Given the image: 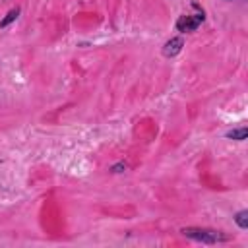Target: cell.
Instances as JSON below:
<instances>
[{"label":"cell","mask_w":248,"mask_h":248,"mask_svg":"<svg viewBox=\"0 0 248 248\" xmlns=\"http://www.w3.org/2000/svg\"><path fill=\"white\" fill-rule=\"evenodd\" d=\"M180 50H182V39L180 37H174V39L167 41L165 46H163V54L165 56H176Z\"/></svg>","instance_id":"3957f363"},{"label":"cell","mask_w":248,"mask_h":248,"mask_svg":"<svg viewBox=\"0 0 248 248\" xmlns=\"http://www.w3.org/2000/svg\"><path fill=\"white\" fill-rule=\"evenodd\" d=\"M202 21H203V12H200V14H196V16H180L178 21H176V29H178V31H184V33L196 31Z\"/></svg>","instance_id":"7a4b0ae2"},{"label":"cell","mask_w":248,"mask_h":248,"mask_svg":"<svg viewBox=\"0 0 248 248\" xmlns=\"http://www.w3.org/2000/svg\"><path fill=\"white\" fill-rule=\"evenodd\" d=\"M234 219H236V223H238L240 229H246L248 227V211H238Z\"/></svg>","instance_id":"8992f818"},{"label":"cell","mask_w":248,"mask_h":248,"mask_svg":"<svg viewBox=\"0 0 248 248\" xmlns=\"http://www.w3.org/2000/svg\"><path fill=\"white\" fill-rule=\"evenodd\" d=\"M227 138H231V140H244L246 138V126H240L236 130L227 132Z\"/></svg>","instance_id":"5b68a950"},{"label":"cell","mask_w":248,"mask_h":248,"mask_svg":"<svg viewBox=\"0 0 248 248\" xmlns=\"http://www.w3.org/2000/svg\"><path fill=\"white\" fill-rule=\"evenodd\" d=\"M17 16H19V8H14V10H10V12L6 14V17L0 21V29H4L8 23H12V21H14Z\"/></svg>","instance_id":"277c9868"},{"label":"cell","mask_w":248,"mask_h":248,"mask_svg":"<svg viewBox=\"0 0 248 248\" xmlns=\"http://www.w3.org/2000/svg\"><path fill=\"white\" fill-rule=\"evenodd\" d=\"M184 236H190L194 240H202V242H207V244H213V242H219V240H227L229 236H225L223 232L219 231H211V229H198V227H186L180 231Z\"/></svg>","instance_id":"6da1fadb"}]
</instances>
